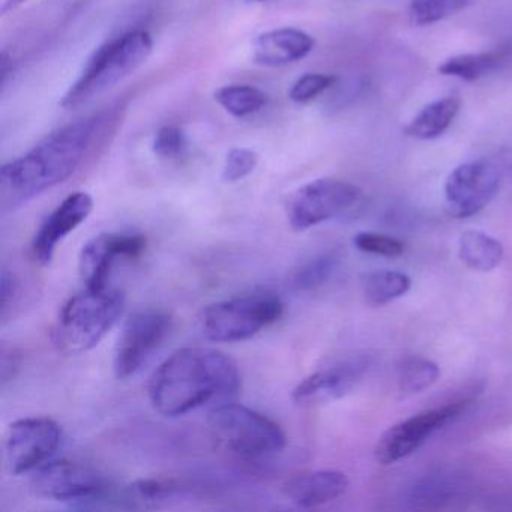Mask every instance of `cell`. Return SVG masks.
Wrapping results in <instances>:
<instances>
[{"mask_svg": "<svg viewBox=\"0 0 512 512\" xmlns=\"http://www.w3.org/2000/svg\"><path fill=\"white\" fill-rule=\"evenodd\" d=\"M239 386L241 373L229 355L211 347H182L154 371L148 395L158 413L176 418L208 404L229 403Z\"/></svg>", "mask_w": 512, "mask_h": 512, "instance_id": "obj_1", "label": "cell"}, {"mask_svg": "<svg viewBox=\"0 0 512 512\" xmlns=\"http://www.w3.org/2000/svg\"><path fill=\"white\" fill-rule=\"evenodd\" d=\"M100 121L80 119L49 134L22 157L0 169L4 206H19L62 184L77 172L94 140Z\"/></svg>", "mask_w": 512, "mask_h": 512, "instance_id": "obj_2", "label": "cell"}, {"mask_svg": "<svg viewBox=\"0 0 512 512\" xmlns=\"http://www.w3.org/2000/svg\"><path fill=\"white\" fill-rule=\"evenodd\" d=\"M154 50V40L143 29L127 32L95 50L85 70L62 97L61 107L74 110L115 88L139 70Z\"/></svg>", "mask_w": 512, "mask_h": 512, "instance_id": "obj_3", "label": "cell"}, {"mask_svg": "<svg viewBox=\"0 0 512 512\" xmlns=\"http://www.w3.org/2000/svg\"><path fill=\"white\" fill-rule=\"evenodd\" d=\"M124 305V293L112 289H85L68 299L53 332L56 346L67 355L94 349L116 325Z\"/></svg>", "mask_w": 512, "mask_h": 512, "instance_id": "obj_4", "label": "cell"}, {"mask_svg": "<svg viewBox=\"0 0 512 512\" xmlns=\"http://www.w3.org/2000/svg\"><path fill=\"white\" fill-rule=\"evenodd\" d=\"M208 424L218 443L242 457H265L286 448V434L277 422L233 401L215 406Z\"/></svg>", "mask_w": 512, "mask_h": 512, "instance_id": "obj_5", "label": "cell"}, {"mask_svg": "<svg viewBox=\"0 0 512 512\" xmlns=\"http://www.w3.org/2000/svg\"><path fill=\"white\" fill-rule=\"evenodd\" d=\"M284 313V304L271 293L238 296L203 308L199 323L203 335L214 343L250 340L274 325Z\"/></svg>", "mask_w": 512, "mask_h": 512, "instance_id": "obj_6", "label": "cell"}, {"mask_svg": "<svg viewBox=\"0 0 512 512\" xmlns=\"http://www.w3.org/2000/svg\"><path fill=\"white\" fill-rule=\"evenodd\" d=\"M361 197V190L350 182L316 179L292 194L287 205V218L295 232H305L352 211L361 202Z\"/></svg>", "mask_w": 512, "mask_h": 512, "instance_id": "obj_7", "label": "cell"}, {"mask_svg": "<svg viewBox=\"0 0 512 512\" xmlns=\"http://www.w3.org/2000/svg\"><path fill=\"white\" fill-rule=\"evenodd\" d=\"M172 329V317L163 311H137L125 320L116 344L113 370L118 379H128L163 346Z\"/></svg>", "mask_w": 512, "mask_h": 512, "instance_id": "obj_8", "label": "cell"}, {"mask_svg": "<svg viewBox=\"0 0 512 512\" xmlns=\"http://www.w3.org/2000/svg\"><path fill=\"white\" fill-rule=\"evenodd\" d=\"M62 442L61 425L46 416L14 421L5 436V461L13 475L34 472L52 460Z\"/></svg>", "mask_w": 512, "mask_h": 512, "instance_id": "obj_9", "label": "cell"}, {"mask_svg": "<svg viewBox=\"0 0 512 512\" xmlns=\"http://www.w3.org/2000/svg\"><path fill=\"white\" fill-rule=\"evenodd\" d=\"M31 488L44 499L82 503L101 500L109 491L97 470L71 460H50L35 469Z\"/></svg>", "mask_w": 512, "mask_h": 512, "instance_id": "obj_10", "label": "cell"}, {"mask_svg": "<svg viewBox=\"0 0 512 512\" xmlns=\"http://www.w3.org/2000/svg\"><path fill=\"white\" fill-rule=\"evenodd\" d=\"M503 178L500 164L494 161H470L455 167L445 182L448 214L460 220L478 214L496 197Z\"/></svg>", "mask_w": 512, "mask_h": 512, "instance_id": "obj_11", "label": "cell"}, {"mask_svg": "<svg viewBox=\"0 0 512 512\" xmlns=\"http://www.w3.org/2000/svg\"><path fill=\"white\" fill-rule=\"evenodd\" d=\"M467 403H454L425 410L389 427L377 440L374 457L379 463L394 464L412 455L437 431L460 418Z\"/></svg>", "mask_w": 512, "mask_h": 512, "instance_id": "obj_12", "label": "cell"}, {"mask_svg": "<svg viewBox=\"0 0 512 512\" xmlns=\"http://www.w3.org/2000/svg\"><path fill=\"white\" fill-rule=\"evenodd\" d=\"M368 367L370 358L365 355L340 359L302 379L293 389L292 401L299 407H317L340 400L356 388Z\"/></svg>", "mask_w": 512, "mask_h": 512, "instance_id": "obj_13", "label": "cell"}, {"mask_svg": "<svg viewBox=\"0 0 512 512\" xmlns=\"http://www.w3.org/2000/svg\"><path fill=\"white\" fill-rule=\"evenodd\" d=\"M145 250L146 238L139 233H101L80 251V278L86 289L106 290L118 259H137Z\"/></svg>", "mask_w": 512, "mask_h": 512, "instance_id": "obj_14", "label": "cell"}, {"mask_svg": "<svg viewBox=\"0 0 512 512\" xmlns=\"http://www.w3.org/2000/svg\"><path fill=\"white\" fill-rule=\"evenodd\" d=\"M94 211V199L85 191L71 193L41 224L32 241V254L40 265L52 263L58 245L82 226Z\"/></svg>", "mask_w": 512, "mask_h": 512, "instance_id": "obj_15", "label": "cell"}, {"mask_svg": "<svg viewBox=\"0 0 512 512\" xmlns=\"http://www.w3.org/2000/svg\"><path fill=\"white\" fill-rule=\"evenodd\" d=\"M314 46V38L301 29H272L254 41L253 61L260 67H286L307 58Z\"/></svg>", "mask_w": 512, "mask_h": 512, "instance_id": "obj_16", "label": "cell"}, {"mask_svg": "<svg viewBox=\"0 0 512 512\" xmlns=\"http://www.w3.org/2000/svg\"><path fill=\"white\" fill-rule=\"evenodd\" d=\"M349 488V478L340 470H313L293 476L284 484L283 493L299 508H317L334 502Z\"/></svg>", "mask_w": 512, "mask_h": 512, "instance_id": "obj_17", "label": "cell"}, {"mask_svg": "<svg viewBox=\"0 0 512 512\" xmlns=\"http://www.w3.org/2000/svg\"><path fill=\"white\" fill-rule=\"evenodd\" d=\"M503 244L481 230H466L458 241L461 262L476 272H490L502 263Z\"/></svg>", "mask_w": 512, "mask_h": 512, "instance_id": "obj_18", "label": "cell"}, {"mask_svg": "<svg viewBox=\"0 0 512 512\" xmlns=\"http://www.w3.org/2000/svg\"><path fill=\"white\" fill-rule=\"evenodd\" d=\"M460 100L455 97L440 98L425 106L406 127V134L413 139L434 140L442 136L460 112Z\"/></svg>", "mask_w": 512, "mask_h": 512, "instance_id": "obj_19", "label": "cell"}, {"mask_svg": "<svg viewBox=\"0 0 512 512\" xmlns=\"http://www.w3.org/2000/svg\"><path fill=\"white\" fill-rule=\"evenodd\" d=\"M412 287L409 275L398 271H374L362 275L361 289L370 307H382L406 295Z\"/></svg>", "mask_w": 512, "mask_h": 512, "instance_id": "obj_20", "label": "cell"}, {"mask_svg": "<svg viewBox=\"0 0 512 512\" xmlns=\"http://www.w3.org/2000/svg\"><path fill=\"white\" fill-rule=\"evenodd\" d=\"M439 377V365L424 356H406L400 359L395 368L398 391L403 397L427 391L439 380Z\"/></svg>", "mask_w": 512, "mask_h": 512, "instance_id": "obj_21", "label": "cell"}, {"mask_svg": "<svg viewBox=\"0 0 512 512\" xmlns=\"http://www.w3.org/2000/svg\"><path fill=\"white\" fill-rule=\"evenodd\" d=\"M218 106L235 118L256 115L268 104V95L251 85H227L214 94Z\"/></svg>", "mask_w": 512, "mask_h": 512, "instance_id": "obj_22", "label": "cell"}, {"mask_svg": "<svg viewBox=\"0 0 512 512\" xmlns=\"http://www.w3.org/2000/svg\"><path fill=\"white\" fill-rule=\"evenodd\" d=\"M502 56L499 53H472V55L454 56L446 59L437 68L442 76L455 77L463 82L473 83L482 79L499 65Z\"/></svg>", "mask_w": 512, "mask_h": 512, "instance_id": "obj_23", "label": "cell"}, {"mask_svg": "<svg viewBox=\"0 0 512 512\" xmlns=\"http://www.w3.org/2000/svg\"><path fill=\"white\" fill-rule=\"evenodd\" d=\"M469 0H412L410 22L415 26H430L466 10Z\"/></svg>", "mask_w": 512, "mask_h": 512, "instance_id": "obj_24", "label": "cell"}, {"mask_svg": "<svg viewBox=\"0 0 512 512\" xmlns=\"http://www.w3.org/2000/svg\"><path fill=\"white\" fill-rule=\"evenodd\" d=\"M337 268V257L334 254H322V256L311 259L304 263L298 271L293 274V287L301 292H310L323 286L334 274Z\"/></svg>", "mask_w": 512, "mask_h": 512, "instance_id": "obj_25", "label": "cell"}, {"mask_svg": "<svg viewBox=\"0 0 512 512\" xmlns=\"http://www.w3.org/2000/svg\"><path fill=\"white\" fill-rule=\"evenodd\" d=\"M337 77L331 74L308 73L299 77L289 91L290 101L296 104H307L325 94L337 83Z\"/></svg>", "mask_w": 512, "mask_h": 512, "instance_id": "obj_26", "label": "cell"}, {"mask_svg": "<svg viewBox=\"0 0 512 512\" xmlns=\"http://www.w3.org/2000/svg\"><path fill=\"white\" fill-rule=\"evenodd\" d=\"M353 245L362 253L374 254V256L395 259L406 250V245L400 239L382 233L359 232L353 238Z\"/></svg>", "mask_w": 512, "mask_h": 512, "instance_id": "obj_27", "label": "cell"}, {"mask_svg": "<svg viewBox=\"0 0 512 512\" xmlns=\"http://www.w3.org/2000/svg\"><path fill=\"white\" fill-rule=\"evenodd\" d=\"M259 164V154L253 149L233 148L227 152L223 166V179L229 184H236L248 178Z\"/></svg>", "mask_w": 512, "mask_h": 512, "instance_id": "obj_28", "label": "cell"}, {"mask_svg": "<svg viewBox=\"0 0 512 512\" xmlns=\"http://www.w3.org/2000/svg\"><path fill=\"white\" fill-rule=\"evenodd\" d=\"M187 151V137L175 125L160 128L152 140V152L164 160H176Z\"/></svg>", "mask_w": 512, "mask_h": 512, "instance_id": "obj_29", "label": "cell"}, {"mask_svg": "<svg viewBox=\"0 0 512 512\" xmlns=\"http://www.w3.org/2000/svg\"><path fill=\"white\" fill-rule=\"evenodd\" d=\"M176 491L173 482L160 481V479H142L131 485L130 493L137 499L152 502V500H163L172 496Z\"/></svg>", "mask_w": 512, "mask_h": 512, "instance_id": "obj_30", "label": "cell"}, {"mask_svg": "<svg viewBox=\"0 0 512 512\" xmlns=\"http://www.w3.org/2000/svg\"><path fill=\"white\" fill-rule=\"evenodd\" d=\"M16 295V277H14L10 271L4 269V271H2V278H0V310H2V317L7 316V311L10 310L11 305H13Z\"/></svg>", "mask_w": 512, "mask_h": 512, "instance_id": "obj_31", "label": "cell"}, {"mask_svg": "<svg viewBox=\"0 0 512 512\" xmlns=\"http://www.w3.org/2000/svg\"><path fill=\"white\" fill-rule=\"evenodd\" d=\"M10 74H13V62H11L10 56L4 52L2 56H0V85H2V89L7 86V80Z\"/></svg>", "mask_w": 512, "mask_h": 512, "instance_id": "obj_32", "label": "cell"}, {"mask_svg": "<svg viewBox=\"0 0 512 512\" xmlns=\"http://www.w3.org/2000/svg\"><path fill=\"white\" fill-rule=\"evenodd\" d=\"M29 0H4V4H2V8H0V13L2 16H8V14L14 13V11L19 10L23 5L28 4Z\"/></svg>", "mask_w": 512, "mask_h": 512, "instance_id": "obj_33", "label": "cell"}, {"mask_svg": "<svg viewBox=\"0 0 512 512\" xmlns=\"http://www.w3.org/2000/svg\"><path fill=\"white\" fill-rule=\"evenodd\" d=\"M253 2H265V0H253Z\"/></svg>", "mask_w": 512, "mask_h": 512, "instance_id": "obj_34", "label": "cell"}]
</instances>
